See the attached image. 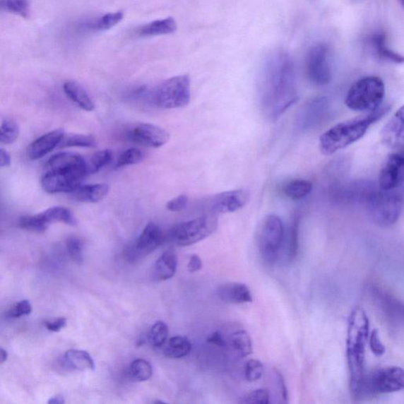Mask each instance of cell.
Here are the masks:
<instances>
[{
    "instance_id": "obj_22",
    "label": "cell",
    "mask_w": 404,
    "mask_h": 404,
    "mask_svg": "<svg viewBox=\"0 0 404 404\" xmlns=\"http://www.w3.org/2000/svg\"><path fill=\"white\" fill-rule=\"evenodd\" d=\"M110 191L106 184L81 185L71 192L72 198L83 203H97L105 199Z\"/></svg>"
},
{
    "instance_id": "obj_42",
    "label": "cell",
    "mask_w": 404,
    "mask_h": 404,
    "mask_svg": "<svg viewBox=\"0 0 404 404\" xmlns=\"http://www.w3.org/2000/svg\"><path fill=\"white\" fill-rule=\"evenodd\" d=\"M67 251L71 259L75 263L81 265L83 261V242L82 240L76 237H71L66 239V242Z\"/></svg>"
},
{
    "instance_id": "obj_51",
    "label": "cell",
    "mask_w": 404,
    "mask_h": 404,
    "mask_svg": "<svg viewBox=\"0 0 404 404\" xmlns=\"http://www.w3.org/2000/svg\"><path fill=\"white\" fill-rule=\"evenodd\" d=\"M202 266H203V264H202V261L199 256L194 254L191 256L189 262H188V271L191 273H196L201 271Z\"/></svg>"
},
{
    "instance_id": "obj_37",
    "label": "cell",
    "mask_w": 404,
    "mask_h": 404,
    "mask_svg": "<svg viewBox=\"0 0 404 404\" xmlns=\"http://www.w3.org/2000/svg\"><path fill=\"white\" fill-rule=\"evenodd\" d=\"M112 160V152L103 150L94 153L89 162H87L88 174H95L109 165Z\"/></svg>"
},
{
    "instance_id": "obj_23",
    "label": "cell",
    "mask_w": 404,
    "mask_h": 404,
    "mask_svg": "<svg viewBox=\"0 0 404 404\" xmlns=\"http://www.w3.org/2000/svg\"><path fill=\"white\" fill-rule=\"evenodd\" d=\"M178 265L177 255L172 251L164 253L155 263L152 278L155 281H165L174 277Z\"/></svg>"
},
{
    "instance_id": "obj_43",
    "label": "cell",
    "mask_w": 404,
    "mask_h": 404,
    "mask_svg": "<svg viewBox=\"0 0 404 404\" xmlns=\"http://www.w3.org/2000/svg\"><path fill=\"white\" fill-rule=\"evenodd\" d=\"M264 373V367L258 360H250L244 367L245 379L249 382H254L261 379Z\"/></svg>"
},
{
    "instance_id": "obj_17",
    "label": "cell",
    "mask_w": 404,
    "mask_h": 404,
    "mask_svg": "<svg viewBox=\"0 0 404 404\" xmlns=\"http://www.w3.org/2000/svg\"><path fill=\"white\" fill-rule=\"evenodd\" d=\"M370 293L375 302V305L390 324L398 326L403 324V307L401 302L384 289L378 287L370 289Z\"/></svg>"
},
{
    "instance_id": "obj_8",
    "label": "cell",
    "mask_w": 404,
    "mask_h": 404,
    "mask_svg": "<svg viewBox=\"0 0 404 404\" xmlns=\"http://www.w3.org/2000/svg\"><path fill=\"white\" fill-rule=\"evenodd\" d=\"M285 227L277 215H267L259 227L258 246L262 259L268 264L278 261L285 241Z\"/></svg>"
},
{
    "instance_id": "obj_4",
    "label": "cell",
    "mask_w": 404,
    "mask_h": 404,
    "mask_svg": "<svg viewBox=\"0 0 404 404\" xmlns=\"http://www.w3.org/2000/svg\"><path fill=\"white\" fill-rule=\"evenodd\" d=\"M389 109L388 107H381L366 117L347 120L330 128L320 137L321 153L331 155L355 143L364 136L369 127L385 116Z\"/></svg>"
},
{
    "instance_id": "obj_34",
    "label": "cell",
    "mask_w": 404,
    "mask_h": 404,
    "mask_svg": "<svg viewBox=\"0 0 404 404\" xmlns=\"http://www.w3.org/2000/svg\"><path fill=\"white\" fill-rule=\"evenodd\" d=\"M369 45L379 58L396 64L403 63V57L388 48L383 35H376L370 37Z\"/></svg>"
},
{
    "instance_id": "obj_29",
    "label": "cell",
    "mask_w": 404,
    "mask_h": 404,
    "mask_svg": "<svg viewBox=\"0 0 404 404\" xmlns=\"http://www.w3.org/2000/svg\"><path fill=\"white\" fill-rule=\"evenodd\" d=\"M191 348L189 340L184 336L177 335L168 340L164 349V354L167 358L181 359L189 354Z\"/></svg>"
},
{
    "instance_id": "obj_7",
    "label": "cell",
    "mask_w": 404,
    "mask_h": 404,
    "mask_svg": "<svg viewBox=\"0 0 404 404\" xmlns=\"http://www.w3.org/2000/svg\"><path fill=\"white\" fill-rule=\"evenodd\" d=\"M404 386V372L398 367L376 369L364 376L355 399L362 400L376 395L400 392Z\"/></svg>"
},
{
    "instance_id": "obj_32",
    "label": "cell",
    "mask_w": 404,
    "mask_h": 404,
    "mask_svg": "<svg viewBox=\"0 0 404 404\" xmlns=\"http://www.w3.org/2000/svg\"><path fill=\"white\" fill-rule=\"evenodd\" d=\"M127 378L133 382H143L151 379L153 367L150 363L143 359L134 360L126 372Z\"/></svg>"
},
{
    "instance_id": "obj_27",
    "label": "cell",
    "mask_w": 404,
    "mask_h": 404,
    "mask_svg": "<svg viewBox=\"0 0 404 404\" xmlns=\"http://www.w3.org/2000/svg\"><path fill=\"white\" fill-rule=\"evenodd\" d=\"M64 363L66 367L71 369L85 372L95 369V363L88 352L81 350H69L64 357Z\"/></svg>"
},
{
    "instance_id": "obj_25",
    "label": "cell",
    "mask_w": 404,
    "mask_h": 404,
    "mask_svg": "<svg viewBox=\"0 0 404 404\" xmlns=\"http://www.w3.org/2000/svg\"><path fill=\"white\" fill-rule=\"evenodd\" d=\"M64 90L67 97L78 105L81 109L87 112L95 109V105L83 85L69 81L64 85Z\"/></svg>"
},
{
    "instance_id": "obj_30",
    "label": "cell",
    "mask_w": 404,
    "mask_h": 404,
    "mask_svg": "<svg viewBox=\"0 0 404 404\" xmlns=\"http://www.w3.org/2000/svg\"><path fill=\"white\" fill-rule=\"evenodd\" d=\"M231 347L239 358H246L253 352V345L251 336L245 330H239L231 335Z\"/></svg>"
},
{
    "instance_id": "obj_13",
    "label": "cell",
    "mask_w": 404,
    "mask_h": 404,
    "mask_svg": "<svg viewBox=\"0 0 404 404\" xmlns=\"http://www.w3.org/2000/svg\"><path fill=\"white\" fill-rule=\"evenodd\" d=\"M329 109L327 97H319L309 100L301 107L296 116V129L302 133L314 131L327 119Z\"/></svg>"
},
{
    "instance_id": "obj_48",
    "label": "cell",
    "mask_w": 404,
    "mask_h": 404,
    "mask_svg": "<svg viewBox=\"0 0 404 404\" xmlns=\"http://www.w3.org/2000/svg\"><path fill=\"white\" fill-rule=\"evenodd\" d=\"M275 381H277V386L279 390L280 399L282 402L287 403L288 400V395H287V389L285 385V381L284 378L280 372H275Z\"/></svg>"
},
{
    "instance_id": "obj_5",
    "label": "cell",
    "mask_w": 404,
    "mask_h": 404,
    "mask_svg": "<svg viewBox=\"0 0 404 404\" xmlns=\"http://www.w3.org/2000/svg\"><path fill=\"white\" fill-rule=\"evenodd\" d=\"M148 100L162 109H179L191 101V78L179 76L164 81L156 88L149 90Z\"/></svg>"
},
{
    "instance_id": "obj_18",
    "label": "cell",
    "mask_w": 404,
    "mask_h": 404,
    "mask_svg": "<svg viewBox=\"0 0 404 404\" xmlns=\"http://www.w3.org/2000/svg\"><path fill=\"white\" fill-rule=\"evenodd\" d=\"M250 198V192L246 189L222 192L214 195L210 206L214 213H234L244 208Z\"/></svg>"
},
{
    "instance_id": "obj_16",
    "label": "cell",
    "mask_w": 404,
    "mask_h": 404,
    "mask_svg": "<svg viewBox=\"0 0 404 404\" xmlns=\"http://www.w3.org/2000/svg\"><path fill=\"white\" fill-rule=\"evenodd\" d=\"M404 158L403 153L389 154L382 165L379 174V187L383 191H393L403 180Z\"/></svg>"
},
{
    "instance_id": "obj_21",
    "label": "cell",
    "mask_w": 404,
    "mask_h": 404,
    "mask_svg": "<svg viewBox=\"0 0 404 404\" xmlns=\"http://www.w3.org/2000/svg\"><path fill=\"white\" fill-rule=\"evenodd\" d=\"M218 295L222 301L233 304L251 302L253 296L249 287L240 283H228L218 289Z\"/></svg>"
},
{
    "instance_id": "obj_53",
    "label": "cell",
    "mask_w": 404,
    "mask_h": 404,
    "mask_svg": "<svg viewBox=\"0 0 404 404\" xmlns=\"http://www.w3.org/2000/svg\"><path fill=\"white\" fill-rule=\"evenodd\" d=\"M64 403H65L64 398L61 396H53L49 401V403L51 404H63Z\"/></svg>"
},
{
    "instance_id": "obj_40",
    "label": "cell",
    "mask_w": 404,
    "mask_h": 404,
    "mask_svg": "<svg viewBox=\"0 0 404 404\" xmlns=\"http://www.w3.org/2000/svg\"><path fill=\"white\" fill-rule=\"evenodd\" d=\"M168 328L165 322L158 321L151 327L148 339L155 347H162L167 338Z\"/></svg>"
},
{
    "instance_id": "obj_6",
    "label": "cell",
    "mask_w": 404,
    "mask_h": 404,
    "mask_svg": "<svg viewBox=\"0 0 404 404\" xmlns=\"http://www.w3.org/2000/svg\"><path fill=\"white\" fill-rule=\"evenodd\" d=\"M385 93V84L380 78H362L349 90L345 104L348 109L353 111H374L379 109Z\"/></svg>"
},
{
    "instance_id": "obj_41",
    "label": "cell",
    "mask_w": 404,
    "mask_h": 404,
    "mask_svg": "<svg viewBox=\"0 0 404 404\" xmlns=\"http://www.w3.org/2000/svg\"><path fill=\"white\" fill-rule=\"evenodd\" d=\"M0 8L23 18H28L30 12L28 0H0Z\"/></svg>"
},
{
    "instance_id": "obj_15",
    "label": "cell",
    "mask_w": 404,
    "mask_h": 404,
    "mask_svg": "<svg viewBox=\"0 0 404 404\" xmlns=\"http://www.w3.org/2000/svg\"><path fill=\"white\" fill-rule=\"evenodd\" d=\"M126 138L133 143L158 149L168 143L170 134L164 128L157 125L138 124L126 131Z\"/></svg>"
},
{
    "instance_id": "obj_28",
    "label": "cell",
    "mask_w": 404,
    "mask_h": 404,
    "mask_svg": "<svg viewBox=\"0 0 404 404\" xmlns=\"http://www.w3.org/2000/svg\"><path fill=\"white\" fill-rule=\"evenodd\" d=\"M124 17L123 11L106 13L97 19L83 23L80 25L81 28L90 31H105L110 30L114 25L122 21Z\"/></svg>"
},
{
    "instance_id": "obj_11",
    "label": "cell",
    "mask_w": 404,
    "mask_h": 404,
    "mask_svg": "<svg viewBox=\"0 0 404 404\" xmlns=\"http://www.w3.org/2000/svg\"><path fill=\"white\" fill-rule=\"evenodd\" d=\"M163 240L164 235L160 227L150 222L139 237L125 247L124 257L129 263H134L157 250Z\"/></svg>"
},
{
    "instance_id": "obj_19",
    "label": "cell",
    "mask_w": 404,
    "mask_h": 404,
    "mask_svg": "<svg viewBox=\"0 0 404 404\" xmlns=\"http://www.w3.org/2000/svg\"><path fill=\"white\" fill-rule=\"evenodd\" d=\"M403 107L397 111L381 132L382 143L390 149H401L404 141Z\"/></svg>"
},
{
    "instance_id": "obj_24",
    "label": "cell",
    "mask_w": 404,
    "mask_h": 404,
    "mask_svg": "<svg viewBox=\"0 0 404 404\" xmlns=\"http://www.w3.org/2000/svg\"><path fill=\"white\" fill-rule=\"evenodd\" d=\"M300 226V215L299 213L294 214L290 225H289L287 234L285 237L282 251H284V257L287 262H292L298 254L299 251V234Z\"/></svg>"
},
{
    "instance_id": "obj_55",
    "label": "cell",
    "mask_w": 404,
    "mask_h": 404,
    "mask_svg": "<svg viewBox=\"0 0 404 404\" xmlns=\"http://www.w3.org/2000/svg\"><path fill=\"white\" fill-rule=\"evenodd\" d=\"M400 1L403 3V0H400Z\"/></svg>"
},
{
    "instance_id": "obj_50",
    "label": "cell",
    "mask_w": 404,
    "mask_h": 404,
    "mask_svg": "<svg viewBox=\"0 0 404 404\" xmlns=\"http://www.w3.org/2000/svg\"><path fill=\"white\" fill-rule=\"evenodd\" d=\"M207 342L219 347H225L227 346V341L224 338L223 335L220 332H214L208 336Z\"/></svg>"
},
{
    "instance_id": "obj_1",
    "label": "cell",
    "mask_w": 404,
    "mask_h": 404,
    "mask_svg": "<svg viewBox=\"0 0 404 404\" xmlns=\"http://www.w3.org/2000/svg\"><path fill=\"white\" fill-rule=\"evenodd\" d=\"M262 112L271 121L278 120L298 100L294 62L287 53L273 52L262 67L259 79Z\"/></svg>"
},
{
    "instance_id": "obj_36",
    "label": "cell",
    "mask_w": 404,
    "mask_h": 404,
    "mask_svg": "<svg viewBox=\"0 0 404 404\" xmlns=\"http://www.w3.org/2000/svg\"><path fill=\"white\" fill-rule=\"evenodd\" d=\"M18 225L20 227L25 229V230L37 233L45 232L49 226L42 213L21 218Z\"/></svg>"
},
{
    "instance_id": "obj_10",
    "label": "cell",
    "mask_w": 404,
    "mask_h": 404,
    "mask_svg": "<svg viewBox=\"0 0 404 404\" xmlns=\"http://www.w3.org/2000/svg\"><path fill=\"white\" fill-rule=\"evenodd\" d=\"M218 227V218L215 214L204 215L191 220L182 222L173 227L170 237L174 244L188 246L210 237Z\"/></svg>"
},
{
    "instance_id": "obj_31",
    "label": "cell",
    "mask_w": 404,
    "mask_h": 404,
    "mask_svg": "<svg viewBox=\"0 0 404 404\" xmlns=\"http://www.w3.org/2000/svg\"><path fill=\"white\" fill-rule=\"evenodd\" d=\"M312 189L311 182L306 179H292L283 187V192L290 199L300 200L311 194Z\"/></svg>"
},
{
    "instance_id": "obj_3",
    "label": "cell",
    "mask_w": 404,
    "mask_h": 404,
    "mask_svg": "<svg viewBox=\"0 0 404 404\" xmlns=\"http://www.w3.org/2000/svg\"><path fill=\"white\" fill-rule=\"evenodd\" d=\"M369 319L360 307L349 316L347 338V359L350 372V389L354 397L364 379L365 347L369 334Z\"/></svg>"
},
{
    "instance_id": "obj_49",
    "label": "cell",
    "mask_w": 404,
    "mask_h": 404,
    "mask_svg": "<svg viewBox=\"0 0 404 404\" xmlns=\"http://www.w3.org/2000/svg\"><path fill=\"white\" fill-rule=\"evenodd\" d=\"M44 326L47 329L52 332H59L66 326V320L64 318H59L52 321H44Z\"/></svg>"
},
{
    "instance_id": "obj_2",
    "label": "cell",
    "mask_w": 404,
    "mask_h": 404,
    "mask_svg": "<svg viewBox=\"0 0 404 404\" xmlns=\"http://www.w3.org/2000/svg\"><path fill=\"white\" fill-rule=\"evenodd\" d=\"M42 180L44 191L49 194L71 193L88 174L87 161L80 154L59 153L49 160Z\"/></svg>"
},
{
    "instance_id": "obj_54",
    "label": "cell",
    "mask_w": 404,
    "mask_h": 404,
    "mask_svg": "<svg viewBox=\"0 0 404 404\" xmlns=\"http://www.w3.org/2000/svg\"><path fill=\"white\" fill-rule=\"evenodd\" d=\"M8 360V353L4 349L0 347V363H3Z\"/></svg>"
},
{
    "instance_id": "obj_20",
    "label": "cell",
    "mask_w": 404,
    "mask_h": 404,
    "mask_svg": "<svg viewBox=\"0 0 404 404\" xmlns=\"http://www.w3.org/2000/svg\"><path fill=\"white\" fill-rule=\"evenodd\" d=\"M64 131L58 129L44 134L30 145L28 156L31 160L42 158L58 147L64 136Z\"/></svg>"
},
{
    "instance_id": "obj_9",
    "label": "cell",
    "mask_w": 404,
    "mask_h": 404,
    "mask_svg": "<svg viewBox=\"0 0 404 404\" xmlns=\"http://www.w3.org/2000/svg\"><path fill=\"white\" fill-rule=\"evenodd\" d=\"M365 208L376 225L392 226L400 217L403 195L396 190L383 191L379 187Z\"/></svg>"
},
{
    "instance_id": "obj_47",
    "label": "cell",
    "mask_w": 404,
    "mask_h": 404,
    "mask_svg": "<svg viewBox=\"0 0 404 404\" xmlns=\"http://www.w3.org/2000/svg\"><path fill=\"white\" fill-rule=\"evenodd\" d=\"M188 203H189V198L186 194H182L168 201L166 207L171 212H180L185 210Z\"/></svg>"
},
{
    "instance_id": "obj_14",
    "label": "cell",
    "mask_w": 404,
    "mask_h": 404,
    "mask_svg": "<svg viewBox=\"0 0 404 404\" xmlns=\"http://www.w3.org/2000/svg\"><path fill=\"white\" fill-rule=\"evenodd\" d=\"M379 186L369 180H355L335 190V197L343 203L366 207Z\"/></svg>"
},
{
    "instance_id": "obj_39",
    "label": "cell",
    "mask_w": 404,
    "mask_h": 404,
    "mask_svg": "<svg viewBox=\"0 0 404 404\" xmlns=\"http://www.w3.org/2000/svg\"><path fill=\"white\" fill-rule=\"evenodd\" d=\"M19 128L15 121L6 119L0 126V143L12 144L18 139Z\"/></svg>"
},
{
    "instance_id": "obj_44",
    "label": "cell",
    "mask_w": 404,
    "mask_h": 404,
    "mask_svg": "<svg viewBox=\"0 0 404 404\" xmlns=\"http://www.w3.org/2000/svg\"><path fill=\"white\" fill-rule=\"evenodd\" d=\"M271 395L267 389L260 388L249 393L239 400L244 404H268L271 402Z\"/></svg>"
},
{
    "instance_id": "obj_38",
    "label": "cell",
    "mask_w": 404,
    "mask_h": 404,
    "mask_svg": "<svg viewBox=\"0 0 404 404\" xmlns=\"http://www.w3.org/2000/svg\"><path fill=\"white\" fill-rule=\"evenodd\" d=\"M146 154L145 151L137 148H131L120 155L116 165L117 168L137 165L145 160Z\"/></svg>"
},
{
    "instance_id": "obj_33",
    "label": "cell",
    "mask_w": 404,
    "mask_h": 404,
    "mask_svg": "<svg viewBox=\"0 0 404 404\" xmlns=\"http://www.w3.org/2000/svg\"><path fill=\"white\" fill-rule=\"evenodd\" d=\"M47 223L49 225L55 222H61L66 225L75 226L77 225V220L72 212L65 207L55 206L49 208L42 213Z\"/></svg>"
},
{
    "instance_id": "obj_45",
    "label": "cell",
    "mask_w": 404,
    "mask_h": 404,
    "mask_svg": "<svg viewBox=\"0 0 404 404\" xmlns=\"http://www.w3.org/2000/svg\"><path fill=\"white\" fill-rule=\"evenodd\" d=\"M32 312V306L28 300H23L16 303L8 312L11 318H19L24 315H29Z\"/></svg>"
},
{
    "instance_id": "obj_52",
    "label": "cell",
    "mask_w": 404,
    "mask_h": 404,
    "mask_svg": "<svg viewBox=\"0 0 404 404\" xmlns=\"http://www.w3.org/2000/svg\"><path fill=\"white\" fill-rule=\"evenodd\" d=\"M11 158L8 151L0 149V168L10 166Z\"/></svg>"
},
{
    "instance_id": "obj_26",
    "label": "cell",
    "mask_w": 404,
    "mask_h": 404,
    "mask_svg": "<svg viewBox=\"0 0 404 404\" xmlns=\"http://www.w3.org/2000/svg\"><path fill=\"white\" fill-rule=\"evenodd\" d=\"M177 30V24L172 18L156 20L139 27L137 30L139 37H153L171 35Z\"/></svg>"
},
{
    "instance_id": "obj_35",
    "label": "cell",
    "mask_w": 404,
    "mask_h": 404,
    "mask_svg": "<svg viewBox=\"0 0 404 404\" xmlns=\"http://www.w3.org/2000/svg\"><path fill=\"white\" fill-rule=\"evenodd\" d=\"M97 146V140L88 134L69 133L64 136L58 147L59 149L69 147L94 148Z\"/></svg>"
},
{
    "instance_id": "obj_12",
    "label": "cell",
    "mask_w": 404,
    "mask_h": 404,
    "mask_svg": "<svg viewBox=\"0 0 404 404\" xmlns=\"http://www.w3.org/2000/svg\"><path fill=\"white\" fill-rule=\"evenodd\" d=\"M307 73L312 83L326 85L332 79L330 51L326 44H316L309 49L307 57Z\"/></svg>"
},
{
    "instance_id": "obj_46",
    "label": "cell",
    "mask_w": 404,
    "mask_h": 404,
    "mask_svg": "<svg viewBox=\"0 0 404 404\" xmlns=\"http://www.w3.org/2000/svg\"><path fill=\"white\" fill-rule=\"evenodd\" d=\"M369 347L372 352L376 356H382L386 353V347L380 340L379 332L378 329H374L370 335Z\"/></svg>"
}]
</instances>
